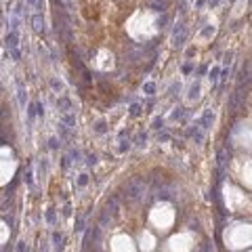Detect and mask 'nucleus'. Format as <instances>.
Here are the masks:
<instances>
[{"mask_svg": "<svg viewBox=\"0 0 252 252\" xmlns=\"http://www.w3.org/2000/svg\"><path fill=\"white\" fill-rule=\"evenodd\" d=\"M143 189H145V183H143V179H132V181L126 183V197H130V200H137V197L143 193Z\"/></svg>", "mask_w": 252, "mask_h": 252, "instance_id": "1", "label": "nucleus"}, {"mask_svg": "<svg viewBox=\"0 0 252 252\" xmlns=\"http://www.w3.org/2000/svg\"><path fill=\"white\" fill-rule=\"evenodd\" d=\"M34 30H36V32H44V19H42L40 15L34 17Z\"/></svg>", "mask_w": 252, "mask_h": 252, "instance_id": "2", "label": "nucleus"}, {"mask_svg": "<svg viewBox=\"0 0 252 252\" xmlns=\"http://www.w3.org/2000/svg\"><path fill=\"white\" fill-rule=\"evenodd\" d=\"M57 105L61 107V111H71V103L67 101V99H65V97H61V99H59V101H57Z\"/></svg>", "mask_w": 252, "mask_h": 252, "instance_id": "3", "label": "nucleus"}, {"mask_svg": "<svg viewBox=\"0 0 252 252\" xmlns=\"http://www.w3.org/2000/svg\"><path fill=\"white\" fill-rule=\"evenodd\" d=\"M6 44H8V48H15L17 46V36L15 34H8L6 36Z\"/></svg>", "mask_w": 252, "mask_h": 252, "instance_id": "4", "label": "nucleus"}, {"mask_svg": "<svg viewBox=\"0 0 252 252\" xmlns=\"http://www.w3.org/2000/svg\"><path fill=\"white\" fill-rule=\"evenodd\" d=\"M17 95H19V103H21V105H25V91H23L21 82H19V91H17Z\"/></svg>", "mask_w": 252, "mask_h": 252, "instance_id": "5", "label": "nucleus"}, {"mask_svg": "<svg viewBox=\"0 0 252 252\" xmlns=\"http://www.w3.org/2000/svg\"><path fill=\"white\" fill-rule=\"evenodd\" d=\"M53 242H55V246L59 248V246H61V242H63V235H61V233H57V231H55V233H53Z\"/></svg>", "mask_w": 252, "mask_h": 252, "instance_id": "6", "label": "nucleus"}, {"mask_svg": "<svg viewBox=\"0 0 252 252\" xmlns=\"http://www.w3.org/2000/svg\"><path fill=\"white\" fill-rule=\"evenodd\" d=\"M51 86L55 88V91H61V88H63V86H61V82H59V80H55V78L51 80Z\"/></svg>", "mask_w": 252, "mask_h": 252, "instance_id": "7", "label": "nucleus"}, {"mask_svg": "<svg viewBox=\"0 0 252 252\" xmlns=\"http://www.w3.org/2000/svg\"><path fill=\"white\" fill-rule=\"evenodd\" d=\"M86 181H88V179H86V174H80V179H78V185H86Z\"/></svg>", "mask_w": 252, "mask_h": 252, "instance_id": "8", "label": "nucleus"}, {"mask_svg": "<svg viewBox=\"0 0 252 252\" xmlns=\"http://www.w3.org/2000/svg\"><path fill=\"white\" fill-rule=\"evenodd\" d=\"M105 130V122H99L97 124V132H103Z\"/></svg>", "mask_w": 252, "mask_h": 252, "instance_id": "9", "label": "nucleus"}, {"mask_svg": "<svg viewBox=\"0 0 252 252\" xmlns=\"http://www.w3.org/2000/svg\"><path fill=\"white\" fill-rule=\"evenodd\" d=\"M130 114L137 116V114H139V105H132V107H130Z\"/></svg>", "mask_w": 252, "mask_h": 252, "instance_id": "10", "label": "nucleus"}, {"mask_svg": "<svg viewBox=\"0 0 252 252\" xmlns=\"http://www.w3.org/2000/svg\"><path fill=\"white\" fill-rule=\"evenodd\" d=\"M48 143H51V147H53V149H55V147H59V141H57V139H51Z\"/></svg>", "mask_w": 252, "mask_h": 252, "instance_id": "11", "label": "nucleus"}, {"mask_svg": "<svg viewBox=\"0 0 252 252\" xmlns=\"http://www.w3.org/2000/svg\"><path fill=\"white\" fill-rule=\"evenodd\" d=\"M145 93H149V95L154 93V84H145Z\"/></svg>", "mask_w": 252, "mask_h": 252, "instance_id": "12", "label": "nucleus"}, {"mask_svg": "<svg viewBox=\"0 0 252 252\" xmlns=\"http://www.w3.org/2000/svg\"><path fill=\"white\" fill-rule=\"evenodd\" d=\"M17 250H19V252H25V242H19V246H17Z\"/></svg>", "mask_w": 252, "mask_h": 252, "instance_id": "13", "label": "nucleus"}, {"mask_svg": "<svg viewBox=\"0 0 252 252\" xmlns=\"http://www.w3.org/2000/svg\"><path fill=\"white\" fill-rule=\"evenodd\" d=\"M217 74H219V69H212V74H210V80H212V82L217 80Z\"/></svg>", "mask_w": 252, "mask_h": 252, "instance_id": "14", "label": "nucleus"}]
</instances>
